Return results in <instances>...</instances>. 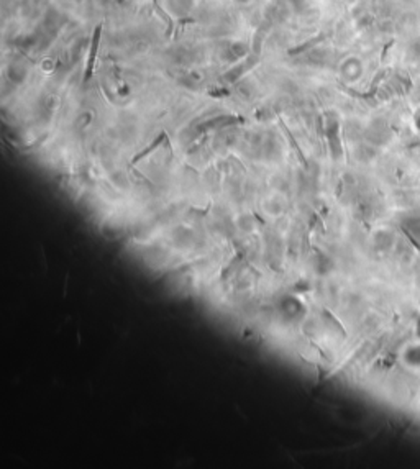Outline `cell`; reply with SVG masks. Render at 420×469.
Listing matches in <instances>:
<instances>
[{
	"label": "cell",
	"mask_w": 420,
	"mask_h": 469,
	"mask_svg": "<svg viewBox=\"0 0 420 469\" xmlns=\"http://www.w3.org/2000/svg\"><path fill=\"white\" fill-rule=\"evenodd\" d=\"M100 35H102V25H97L94 30V35H92V41H90V49H89V56H87V63H86V72H84V82H87L92 76H94V68H96V60H97V53H99V43H100Z\"/></svg>",
	"instance_id": "cell-1"
},
{
	"label": "cell",
	"mask_w": 420,
	"mask_h": 469,
	"mask_svg": "<svg viewBox=\"0 0 420 469\" xmlns=\"http://www.w3.org/2000/svg\"><path fill=\"white\" fill-rule=\"evenodd\" d=\"M256 61H258L256 57H248V60H246L245 63H241V64L238 66V68H233L232 71L226 72L225 76H223V79H226V81H235V79H238L243 72H246L248 69L253 68V66L256 64Z\"/></svg>",
	"instance_id": "cell-2"
},
{
	"label": "cell",
	"mask_w": 420,
	"mask_h": 469,
	"mask_svg": "<svg viewBox=\"0 0 420 469\" xmlns=\"http://www.w3.org/2000/svg\"><path fill=\"white\" fill-rule=\"evenodd\" d=\"M153 8H155V12H156L159 16H161V18H163L164 22H166V25H167V31H166V33H167V35H171V31H173V18H171V16H169V15H167V13L163 10L161 7H159L158 0H153Z\"/></svg>",
	"instance_id": "cell-3"
},
{
	"label": "cell",
	"mask_w": 420,
	"mask_h": 469,
	"mask_svg": "<svg viewBox=\"0 0 420 469\" xmlns=\"http://www.w3.org/2000/svg\"><path fill=\"white\" fill-rule=\"evenodd\" d=\"M407 237H409V240H410V243H412V245H414V248H415V249H417V251H418V253H420V246H418V245H417V243H415V241H414V238H412V237H410V234H409V233H407Z\"/></svg>",
	"instance_id": "cell-4"
}]
</instances>
